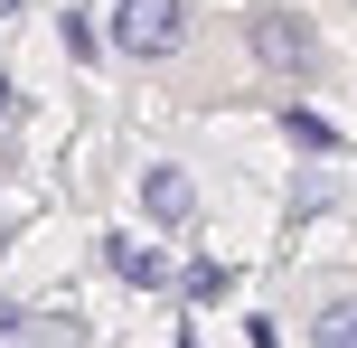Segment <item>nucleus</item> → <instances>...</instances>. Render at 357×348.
Returning <instances> with one entry per match:
<instances>
[{
  "instance_id": "obj_1",
  "label": "nucleus",
  "mask_w": 357,
  "mask_h": 348,
  "mask_svg": "<svg viewBox=\"0 0 357 348\" xmlns=\"http://www.w3.org/2000/svg\"><path fill=\"white\" fill-rule=\"evenodd\" d=\"M188 38V0H113V47L123 56H169Z\"/></svg>"
},
{
  "instance_id": "obj_9",
  "label": "nucleus",
  "mask_w": 357,
  "mask_h": 348,
  "mask_svg": "<svg viewBox=\"0 0 357 348\" xmlns=\"http://www.w3.org/2000/svg\"><path fill=\"white\" fill-rule=\"evenodd\" d=\"M0 245H10V217H0Z\"/></svg>"
},
{
  "instance_id": "obj_8",
  "label": "nucleus",
  "mask_w": 357,
  "mask_h": 348,
  "mask_svg": "<svg viewBox=\"0 0 357 348\" xmlns=\"http://www.w3.org/2000/svg\"><path fill=\"white\" fill-rule=\"evenodd\" d=\"M0 113H10V75H0Z\"/></svg>"
},
{
  "instance_id": "obj_7",
  "label": "nucleus",
  "mask_w": 357,
  "mask_h": 348,
  "mask_svg": "<svg viewBox=\"0 0 357 348\" xmlns=\"http://www.w3.org/2000/svg\"><path fill=\"white\" fill-rule=\"evenodd\" d=\"M320 348H357V301H329L320 311Z\"/></svg>"
},
{
  "instance_id": "obj_5",
  "label": "nucleus",
  "mask_w": 357,
  "mask_h": 348,
  "mask_svg": "<svg viewBox=\"0 0 357 348\" xmlns=\"http://www.w3.org/2000/svg\"><path fill=\"white\" fill-rule=\"evenodd\" d=\"M282 132H291L301 151H339V132H329V123H320L310 104H282Z\"/></svg>"
},
{
  "instance_id": "obj_6",
  "label": "nucleus",
  "mask_w": 357,
  "mask_h": 348,
  "mask_svg": "<svg viewBox=\"0 0 357 348\" xmlns=\"http://www.w3.org/2000/svg\"><path fill=\"white\" fill-rule=\"evenodd\" d=\"M178 292H188V301H226L235 273H226V264H188V273H178Z\"/></svg>"
},
{
  "instance_id": "obj_3",
  "label": "nucleus",
  "mask_w": 357,
  "mask_h": 348,
  "mask_svg": "<svg viewBox=\"0 0 357 348\" xmlns=\"http://www.w3.org/2000/svg\"><path fill=\"white\" fill-rule=\"evenodd\" d=\"M142 207H151L160 226H188V207H197V198H188V169H169V160L142 169Z\"/></svg>"
},
{
  "instance_id": "obj_4",
  "label": "nucleus",
  "mask_w": 357,
  "mask_h": 348,
  "mask_svg": "<svg viewBox=\"0 0 357 348\" xmlns=\"http://www.w3.org/2000/svg\"><path fill=\"white\" fill-rule=\"evenodd\" d=\"M104 264H113L123 282H169V264L151 255V245H132V236H113V245H104Z\"/></svg>"
},
{
  "instance_id": "obj_2",
  "label": "nucleus",
  "mask_w": 357,
  "mask_h": 348,
  "mask_svg": "<svg viewBox=\"0 0 357 348\" xmlns=\"http://www.w3.org/2000/svg\"><path fill=\"white\" fill-rule=\"evenodd\" d=\"M254 56H264L273 75H310V66H320V38H310V19H301V10L264 0V10H254Z\"/></svg>"
}]
</instances>
